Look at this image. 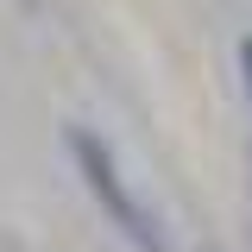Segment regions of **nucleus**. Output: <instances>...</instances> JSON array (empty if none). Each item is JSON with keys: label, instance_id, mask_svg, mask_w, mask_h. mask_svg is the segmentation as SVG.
<instances>
[{"label": "nucleus", "instance_id": "nucleus-2", "mask_svg": "<svg viewBox=\"0 0 252 252\" xmlns=\"http://www.w3.org/2000/svg\"><path fill=\"white\" fill-rule=\"evenodd\" d=\"M240 76H246V101H252V38H240Z\"/></svg>", "mask_w": 252, "mask_h": 252}, {"label": "nucleus", "instance_id": "nucleus-1", "mask_svg": "<svg viewBox=\"0 0 252 252\" xmlns=\"http://www.w3.org/2000/svg\"><path fill=\"white\" fill-rule=\"evenodd\" d=\"M69 158H76V170H82V183H89V195L107 208V220L120 227L126 240L139 252H164V240H158V227H152V215L139 208V195L126 189V177H120V164H114V152L94 139L89 126H69Z\"/></svg>", "mask_w": 252, "mask_h": 252}]
</instances>
